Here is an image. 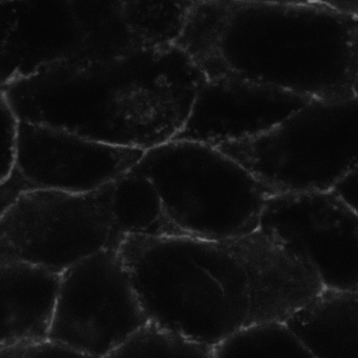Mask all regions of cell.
<instances>
[{
  "mask_svg": "<svg viewBox=\"0 0 358 358\" xmlns=\"http://www.w3.org/2000/svg\"><path fill=\"white\" fill-rule=\"evenodd\" d=\"M206 78L177 44L65 61L1 85L20 121L146 150L172 140Z\"/></svg>",
  "mask_w": 358,
  "mask_h": 358,
  "instance_id": "6da1fadb",
  "label": "cell"
},
{
  "mask_svg": "<svg viewBox=\"0 0 358 358\" xmlns=\"http://www.w3.org/2000/svg\"><path fill=\"white\" fill-rule=\"evenodd\" d=\"M176 44L206 79L236 78L309 99L342 81L348 31L316 1H194Z\"/></svg>",
  "mask_w": 358,
  "mask_h": 358,
  "instance_id": "7a4b0ae2",
  "label": "cell"
},
{
  "mask_svg": "<svg viewBox=\"0 0 358 358\" xmlns=\"http://www.w3.org/2000/svg\"><path fill=\"white\" fill-rule=\"evenodd\" d=\"M131 170L153 184L173 224L196 237L257 231L265 202L276 194L217 148L195 141L148 149Z\"/></svg>",
  "mask_w": 358,
  "mask_h": 358,
  "instance_id": "3957f363",
  "label": "cell"
},
{
  "mask_svg": "<svg viewBox=\"0 0 358 358\" xmlns=\"http://www.w3.org/2000/svg\"><path fill=\"white\" fill-rule=\"evenodd\" d=\"M216 148L276 194L331 191L358 165V95L311 100L270 130Z\"/></svg>",
  "mask_w": 358,
  "mask_h": 358,
  "instance_id": "277c9868",
  "label": "cell"
},
{
  "mask_svg": "<svg viewBox=\"0 0 358 358\" xmlns=\"http://www.w3.org/2000/svg\"><path fill=\"white\" fill-rule=\"evenodd\" d=\"M113 182L87 193L39 189L22 194L1 213L0 257L63 273L116 249L122 238L110 213Z\"/></svg>",
  "mask_w": 358,
  "mask_h": 358,
  "instance_id": "5b68a950",
  "label": "cell"
},
{
  "mask_svg": "<svg viewBox=\"0 0 358 358\" xmlns=\"http://www.w3.org/2000/svg\"><path fill=\"white\" fill-rule=\"evenodd\" d=\"M116 250L148 323L213 348L239 328L224 294L146 236L126 234Z\"/></svg>",
  "mask_w": 358,
  "mask_h": 358,
  "instance_id": "8992f818",
  "label": "cell"
},
{
  "mask_svg": "<svg viewBox=\"0 0 358 358\" xmlns=\"http://www.w3.org/2000/svg\"><path fill=\"white\" fill-rule=\"evenodd\" d=\"M147 323L116 249H106L62 273L49 338L106 358Z\"/></svg>",
  "mask_w": 358,
  "mask_h": 358,
  "instance_id": "52a82bcc",
  "label": "cell"
},
{
  "mask_svg": "<svg viewBox=\"0 0 358 358\" xmlns=\"http://www.w3.org/2000/svg\"><path fill=\"white\" fill-rule=\"evenodd\" d=\"M257 231L305 257L325 289L358 292V215L333 190L270 196Z\"/></svg>",
  "mask_w": 358,
  "mask_h": 358,
  "instance_id": "ba28073f",
  "label": "cell"
},
{
  "mask_svg": "<svg viewBox=\"0 0 358 358\" xmlns=\"http://www.w3.org/2000/svg\"><path fill=\"white\" fill-rule=\"evenodd\" d=\"M145 150L111 145L69 131L20 121L12 172L27 192L97 190L129 171Z\"/></svg>",
  "mask_w": 358,
  "mask_h": 358,
  "instance_id": "9c48e42d",
  "label": "cell"
},
{
  "mask_svg": "<svg viewBox=\"0 0 358 358\" xmlns=\"http://www.w3.org/2000/svg\"><path fill=\"white\" fill-rule=\"evenodd\" d=\"M0 24L1 85L94 51L81 1H1Z\"/></svg>",
  "mask_w": 358,
  "mask_h": 358,
  "instance_id": "30bf717a",
  "label": "cell"
},
{
  "mask_svg": "<svg viewBox=\"0 0 358 358\" xmlns=\"http://www.w3.org/2000/svg\"><path fill=\"white\" fill-rule=\"evenodd\" d=\"M310 101L248 80L206 79L183 127L172 140L217 147L251 138L270 130Z\"/></svg>",
  "mask_w": 358,
  "mask_h": 358,
  "instance_id": "8fae6325",
  "label": "cell"
},
{
  "mask_svg": "<svg viewBox=\"0 0 358 358\" xmlns=\"http://www.w3.org/2000/svg\"><path fill=\"white\" fill-rule=\"evenodd\" d=\"M62 273L0 257V348L49 338Z\"/></svg>",
  "mask_w": 358,
  "mask_h": 358,
  "instance_id": "7c38bea8",
  "label": "cell"
},
{
  "mask_svg": "<svg viewBox=\"0 0 358 358\" xmlns=\"http://www.w3.org/2000/svg\"><path fill=\"white\" fill-rule=\"evenodd\" d=\"M285 324L316 358H358V292L325 289Z\"/></svg>",
  "mask_w": 358,
  "mask_h": 358,
  "instance_id": "4fadbf2b",
  "label": "cell"
},
{
  "mask_svg": "<svg viewBox=\"0 0 358 358\" xmlns=\"http://www.w3.org/2000/svg\"><path fill=\"white\" fill-rule=\"evenodd\" d=\"M110 208L115 231L121 238L126 234L187 236L168 217L153 184L131 169L113 182Z\"/></svg>",
  "mask_w": 358,
  "mask_h": 358,
  "instance_id": "5bb4252c",
  "label": "cell"
},
{
  "mask_svg": "<svg viewBox=\"0 0 358 358\" xmlns=\"http://www.w3.org/2000/svg\"><path fill=\"white\" fill-rule=\"evenodd\" d=\"M194 1H127L122 10L139 49L176 44Z\"/></svg>",
  "mask_w": 358,
  "mask_h": 358,
  "instance_id": "9a60e30c",
  "label": "cell"
},
{
  "mask_svg": "<svg viewBox=\"0 0 358 358\" xmlns=\"http://www.w3.org/2000/svg\"><path fill=\"white\" fill-rule=\"evenodd\" d=\"M214 358H316L285 323L243 326L214 348Z\"/></svg>",
  "mask_w": 358,
  "mask_h": 358,
  "instance_id": "2e32d148",
  "label": "cell"
},
{
  "mask_svg": "<svg viewBox=\"0 0 358 358\" xmlns=\"http://www.w3.org/2000/svg\"><path fill=\"white\" fill-rule=\"evenodd\" d=\"M106 358H214V348L148 322Z\"/></svg>",
  "mask_w": 358,
  "mask_h": 358,
  "instance_id": "e0dca14e",
  "label": "cell"
},
{
  "mask_svg": "<svg viewBox=\"0 0 358 358\" xmlns=\"http://www.w3.org/2000/svg\"><path fill=\"white\" fill-rule=\"evenodd\" d=\"M0 358H99L50 338L0 348Z\"/></svg>",
  "mask_w": 358,
  "mask_h": 358,
  "instance_id": "ac0fdd59",
  "label": "cell"
},
{
  "mask_svg": "<svg viewBox=\"0 0 358 358\" xmlns=\"http://www.w3.org/2000/svg\"><path fill=\"white\" fill-rule=\"evenodd\" d=\"M1 181L5 180L15 168L20 120L1 94Z\"/></svg>",
  "mask_w": 358,
  "mask_h": 358,
  "instance_id": "d6986e66",
  "label": "cell"
},
{
  "mask_svg": "<svg viewBox=\"0 0 358 358\" xmlns=\"http://www.w3.org/2000/svg\"><path fill=\"white\" fill-rule=\"evenodd\" d=\"M349 78L352 90L358 95V15L352 16L349 33Z\"/></svg>",
  "mask_w": 358,
  "mask_h": 358,
  "instance_id": "ffe728a7",
  "label": "cell"
},
{
  "mask_svg": "<svg viewBox=\"0 0 358 358\" xmlns=\"http://www.w3.org/2000/svg\"><path fill=\"white\" fill-rule=\"evenodd\" d=\"M358 215V165L333 189Z\"/></svg>",
  "mask_w": 358,
  "mask_h": 358,
  "instance_id": "44dd1931",
  "label": "cell"
},
{
  "mask_svg": "<svg viewBox=\"0 0 358 358\" xmlns=\"http://www.w3.org/2000/svg\"><path fill=\"white\" fill-rule=\"evenodd\" d=\"M328 7L347 15H358V1H322Z\"/></svg>",
  "mask_w": 358,
  "mask_h": 358,
  "instance_id": "7402d4cb",
  "label": "cell"
}]
</instances>
